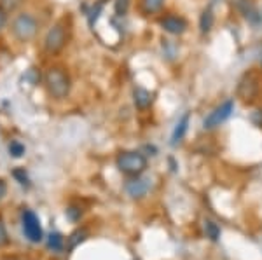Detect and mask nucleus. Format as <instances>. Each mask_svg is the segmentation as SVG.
<instances>
[{"mask_svg": "<svg viewBox=\"0 0 262 260\" xmlns=\"http://www.w3.org/2000/svg\"><path fill=\"white\" fill-rule=\"evenodd\" d=\"M232 112H234V100H226V102H222L221 105H217V107L203 119V128L208 129V131L221 128V126L232 115Z\"/></svg>", "mask_w": 262, "mask_h": 260, "instance_id": "39448f33", "label": "nucleus"}, {"mask_svg": "<svg viewBox=\"0 0 262 260\" xmlns=\"http://www.w3.org/2000/svg\"><path fill=\"white\" fill-rule=\"evenodd\" d=\"M238 94L242 96L243 100H253L257 94H259V81H257L253 75H247L242 82H239L238 87Z\"/></svg>", "mask_w": 262, "mask_h": 260, "instance_id": "9d476101", "label": "nucleus"}, {"mask_svg": "<svg viewBox=\"0 0 262 260\" xmlns=\"http://www.w3.org/2000/svg\"><path fill=\"white\" fill-rule=\"evenodd\" d=\"M6 194H7V183L4 182L2 178H0V201L6 198Z\"/></svg>", "mask_w": 262, "mask_h": 260, "instance_id": "393cba45", "label": "nucleus"}, {"mask_svg": "<svg viewBox=\"0 0 262 260\" xmlns=\"http://www.w3.org/2000/svg\"><path fill=\"white\" fill-rule=\"evenodd\" d=\"M250 121L253 123V126H257V128H262V108H257V110L252 112Z\"/></svg>", "mask_w": 262, "mask_h": 260, "instance_id": "5701e85b", "label": "nucleus"}, {"mask_svg": "<svg viewBox=\"0 0 262 260\" xmlns=\"http://www.w3.org/2000/svg\"><path fill=\"white\" fill-rule=\"evenodd\" d=\"M39 32V23L28 12H23V14H18L12 21V33L19 42H28L32 40L33 37Z\"/></svg>", "mask_w": 262, "mask_h": 260, "instance_id": "20e7f679", "label": "nucleus"}, {"mask_svg": "<svg viewBox=\"0 0 262 260\" xmlns=\"http://www.w3.org/2000/svg\"><path fill=\"white\" fill-rule=\"evenodd\" d=\"M67 217H69L70 220L77 222L82 217V209L77 206H69V209H67Z\"/></svg>", "mask_w": 262, "mask_h": 260, "instance_id": "4be33fe9", "label": "nucleus"}, {"mask_svg": "<svg viewBox=\"0 0 262 260\" xmlns=\"http://www.w3.org/2000/svg\"><path fill=\"white\" fill-rule=\"evenodd\" d=\"M48 248L60 253V251H63V248H65V238H63L60 232H51L48 238Z\"/></svg>", "mask_w": 262, "mask_h": 260, "instance_id": "dca6fc26", "label": "nucleus"}, {"mask_svg": "<svg viewBox=\"0 0 262 260\" xmlns=\"http://www.w3.org/2000/svg\"><path fill=\"white\" fill-rule=\"evenodd\" d=\"M124 191L131 199H142L150 191V178L140 177H129L128 182L124 183Z\"/></svg>", "mask_w": 262, "mask_h": 260, "instance_id": "0eeeda50", "label": "nucleus"}, {"mask_svg": "<svg viewBox=\"0 0 262 260\" xmlns=\"http://www.w3.org/2000/svg\"><path fill=\"white\" fill-rule=\"evenodd\" d=\"M7 260H14V258H7Z\"/></svg>", "mask_w": 262, "mask_h": 260, "instance_id": "bb28decb", "label": "nucleus"}, {"mask_svg": "<svg viewBox=\"0 0 262 260\" xmlns=\"http://www.w3.org/2000/svg\"><path fill=\"white\" fill-rule=\"evenodd\" d=\"M116 166L126 177H140L147 170V157L137 150H122L116 159Z\"/></svg>", "mask_w": 262, "mask_h": 260, "instance_id": "f03ea898", "label": "nucleus"}, {"mask_svg": "<svg viewBox=\"0 0 262 260\" xmlns=\"http://www.w3.org/2000/svg\"><path fill=\"white\" fill-rule=\"evenodd\" d=\"M189 119H191V115L189 114H184L179 119V123H177L175 129H173V133H171V145L173 147L179 145L180 141L184 140L185 133H187V129H189Z\"/></svg>", "mask_w": 262, "mask_h": 260, "instance_id": "f8f14e48", "label": "nucleus"}, {"mask_svg": "<svg viewBox=\"0 0 262 260\" xmlns=\"http://www.w3.org/2000/svg\"><path fill=\"white\" fill-rule=\"evenodd\" d=\"M205 234H206V238H210L212 241H217L219 238H221V227L212 220H205Z\"/></svg>", "mask_w": 262, "mask_h": 260, "instance_id": "f3484780", "label": "nucleus"}, {"mask_svg": "<svg viewBox=\"0 0 262 260\" xmlns=\"http://www.w3.org/2000/svg\"><path fill=\"white\" fill-rule=\"evenodd\" d=\"M21 224H23V234L27 236L28 241H32V243L42 241L44 232H42V227H40V220L32 209H28V208L23 209V213H21Z\"/></svg>", "mask_w": 262, "mask_h": 260, "instance_id": "423d86ee", "label": "nucleus"}, {"mask_svg": "<svg viewBox=\"0 0 262 260\" xmlns=\"http://www.w3.org/2000/svg\"><path fill=\"white\" fill-rule=\"evenodd\" d=\"M234 7L253 27H259L262 23V14L257 11V7L252 4V0H234Z\"/></svg>", "mask_w": 262, "mask_h": 260, "instance_id": "6e6552de", "label": "nucleus"}, {"mask_svg": "<svg viewBox=\"0 0 262 260\" xmlns=\"http://www.w3.org/2000/svg\"><path fill=\"white\" fill-rule=\"evenodd\" d=\"M161 28L164 32H168L170 35H182L185 30H187V21H185L182 16H164V18L159 21Z\"/></svg>", "mask_w": 262, "mask_h": 260, "instance_id": "1a4fd4ad", "label": "nucleus"}, {"mask_svg": "<svg viewBox=\"0 0 262 260\" xmlns=\"http://www.w3.org/2000/svg\"><path fill=\"white\" fill-rule=\"evenodd\" d=\"M44 82H46V87H48V93L53 96L54 100H63L70 94V89H72L70 75L63 68H60V66L49 68L44 75Z\"/></svg>", "mask_w": 262, "mask_h": 260, "instance_id": "f257e3e1", "label": "nucleus"}, {"mask_svg": "<svg viewBox=\"0 0 262 260\" xmlns=\"http://www.w3.org/2000/svg\"><path fill=\"white\" fill-rule=\"evenodd\" d=\"M129 4H131V0H116V4H114L116 14L117 16H124L126 12H128V9H129Z\"/></svg>", "mask_w": 262, "mask_h": 260, "instance_id": "6ab92c4d", "label": "nucleus"}, {"mask_svg": "<svg viewBox=\"0 0 262 260\" xmlns=\"http://www.w3.org/2000/svg\"><path fill=\"white\" fill-rule=\"evenodd\" d=\"M9 245V234H7V229H6V224L4 220L0 219V248Z\"/></svg>", "mask_w": 262, "mask_h": 260, "instance_id": "412c9836", "label": "nucleus"}, {"mask_svg": "<svg viewBox=\"0 0 262 260\" xmlns=\"http://www.w3.org/2000/svg\"><path fill=\"white\" fill-rule=\"evenodd\" d=\"M88 238V230L86 229H77L67 238V250H75L81 243Z\"/></svg>", "mask_w": 262, "mask_h": 260, "instance_id": "ddd939ff", "label": "nucleus"}, {"mask_svg": "<svg viewBox=\"0 0 262 260\" xmlns=\"http://www.w3.org/2000/svg\"><path fill=\"white\" fill-rule=\"evenodd\" d=\"M14 177H16V178H19V183H23V185L27 183V175H25L21 170H16V171H14Z\"/></svg>", "mask_w": 262, "mask_h": 260, "instance_id": "a878e982", "label": "nucleus"}, {"mask_svg": "<svg viewBox=\"0 0 262 260\" xmlns=\"http://www.w3.org/2000/svg\"><path fill=\"white\" fill-rule=\"evenodd\" d=\"M23 4V0H0V7L6 12H12Z\"/></svg>", "mask_w": 262, "mask_h": 260, "instance_id": "a211bd4d", "label": "nucleus"}, {"mask_svg": "<svg viewBox=\"0 0 262 260\" xmlns=\"http://www.w3.org/2000/svg\"><path fill=\"white\" fill-rule=\"evenodd\" d=\"M6 25H7V12L4 11L2 7H0V32L6 28Z\"/></svg>", "mask_w": 262, "mask_h": 260, "instance_id": "b1692460", "label": "nucleus"}, {"mask_svg": "<svg viewBox=\"0 0 262 260\" xmlns=\"http://www.w3.org/2000/svg\"><path fill=\"white\" fill-rule=\"evenodd\" d=\"M133 102L138 110H147L152 105V102H154V96H152L150 91H147L145 87H135Z\"/></svg>", "mask_w": 262, "mask_h": 260, "instance_id": "9b49d317", "label": "nucleus"}, {"mask_svg": "<svg viewBox=\"0 0 262 260\" xmlns=\"http://www.w3.org/2000/svg\"><path fill=\"white\" fill-rule=\"evenodd\" d=\"M67 39H69V30H67L65 23L58 21L49 28L44 39V51L48 54H58L63 51L67 45Z\"/></svg>", "mask_w": 262, "mask_h": 260, "instance_id": "7ed1b4c3", "label": "nucleus"}, {"mask_svg": "<svg viewBox=\"0 0 262 260\" xmlns=\"http://www.w3.org/2000/svg\"><path fill=\"white\" fill-rule=\"evenodd\" d=\"M9 154L12 157H21L25 154V145L19 141H11L9 144Z\"/></svg>", "mask_w": 262, "mask_h": 260, "instance_id": "aec40b11", "label": "nucleus"}, {"mask_svg": "<svg viewBox=\"0 0 262 260\" xmlns=\"http://www.w3.org/2000/svg\"><path fill=\"white\" fill-rule=\"evenodd\" d=\"M213 23H215V16L212 9H205L201 12V18H200V30L201 33H210L213 28Z\"/></svg>", "mask_w": 262, "mask_h": 260, "instance_id": "2eb2a0df", "label": "nucleus"}, {"mask_svg": "<svg viewBox=\"0 0 262 260\" xmlns=\"http://www.w3.org/2000/svg\"><path fill=\"white\" fill-rule=\"evenodd\" d=\"M164 0H140V9L145 16L156 14L163 9Z\"/></svg>", "mask_w": 262, "mask_h": 260, "instance_id": "4468645a", "label": "nucleus"}]
</instances>
